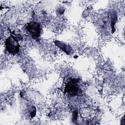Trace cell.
<instances>
[{
	"mask_svg": "<svg viewBox=\"0 0 125 125\" xmlns=\"http://www.w3.org/2000/svg\"><path fill=\"white\" fill-rule=\"evenodd\" d=\"M5 47L7 51L10 54L15 55L20 51V44L18 39L11 35L6 40Z\"/></svg>",
	"mask_w": 125,
	"mask_h": 125,
	"instance_id": "6da1fadb",
	"label": "cell"
},
{
	"mask_svg": "<svg viewBox=\"0 0 125 125\" xmlns=\"http://www.w3.org/2000/svg\"><path fill=\"white\" fill-rule=\"evenodd\" d=\"M64 90L71 96L78 95L81 92V89L78 80L73 79L68 82L66 84Z\"/></svg>",
	"mask_w": 125,
	"mask_h": 125,
	"instance_id": "7a4b0ae2",
	"label": "cell"
},
{
	"mask_svg": "<svg viewBox=\"0 0 125 125\" xmlns=\"http://www.w3.org/2000/svg\"><path fill=\"white\" fill-rule=\"evenodd\" d=\"M27 31L34 39H38L41 34V28L40 24L35 21H32L27 24L26 27Z\"/></svg>",
	"mask_w": 125,
	"mask_h": 125,
	"instance_id": "3957f363",
	"label": "cell"
},
{
	"mask_svg": "<svg viewBox=\"0 0 125 125\" xmlns=\"http://www.w3.org/2000/svg\"><path fill=\"white\" fill-rule=\"evenodd\" d=\"M55 43L60 49H61L62 51L65 52L67 54L69 55L71 53V52L72 51V49L71 47V46L58 41H55Z\"/></svg>",
	"mask_w": 125,
	"mask_h": 125,
	"instance_id": "277c9868",
	"label": "cell"
},
{
	"mask_svg": "<svg viewBox=\"0 0 125 125\" xmlns=\"http://www.w3.org/2000/svg\"><path fill=\"white\" fill-rule=\"evenodd\" d=\"M117 20V17L116 16V14L115 12H112L111 15V31L113 33L114 32V25Z\"/></svg>",
	"mask_w": 125,
	"mask_h": 125,
	"instance_id": "5b68a950",
	"label": "cell"
}]
</instances>
